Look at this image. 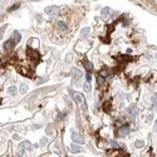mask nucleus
Returning <instances> with one entry per match:
<instances>
[{"label": "nucleus", "mask_w": 157, "mask_h": 157, "mask_svg": "<svg viewBox=\"0 0 157 157\" xmlns=\"http://www.w3.org/2000/svg\"><path fill=\"white\" fill-rule=\"evenodd\" d=\"M20 94H25L26 92H28V84H25V83H23L21 85H20Z\"/></svg>", "instance_id": "nucleus-8"}, {"label": "nucleus", "mask_w": 157, "mask_h": 157, "mask_svg": "<svg viewBox=\"0 0 157 157\" xmlns=\"http://www.w3.org/2000/svg\"><path fill=\"white\" fill-rule=\"evenodd\" d=\"M73 73H76V76H74V83H78V79L82 77V73L78 69H73Z\"/></svg>", "instance_id": "nucleus-7"}, {"label": "nucleus", "mask_w": 157, "mask_h": 157, "mask_svg": "<svg viewBox=\"0 0 157 157\" xmlns=\"http://www.w3.org/2000/svg\"><path fill=\"white\" fill-rule=\"evenodd\" d=\"M8 90H9L10 94H15V93H16V87H10Z\"/></svg>", "instance_id": "nucleus-16"}, {"label": "nucleus", "mask_w": 157, "mask_h": 157, "mask_svg": "<svg viewBox=\"0 0 157 157\" xmlns=\"http://www.w3.org/2000/svg\"><path fill=\"white\" fill-rule=\"evenodd\" d=\"M156 131H157V121H156Z\"/></svg>", "instance_id": "nucleus-25"}, {"label": "nucleus", "mask_w": 157, "mask_h": 157, "mask_svg": "<svg viewBox=\"0 0 157 157\" xmlns=\"http://www.w3.org/2000/svg\"><path fill=\"white\" fill-rule=\"evenodd\" d=\"M66 117V113H60L59 116H58V121H60V119H63V118H64Z\"/></svg>", "instance_id": "nucleus-20"}, {"label": "nucleus", "mask_w": 157, "mask_h": 157, "mask_svg": "<svg viewBox=\"0 0 157 157\" xmlns=\"http://www.w3.org/2000/svg\"><path fill=\"white\" fill-rule=\"evenodd\" d=\"M99 74H101V76H102V78H106V77H107V76H108V72H107V71H106V69H103V71H102V72H101V73H99Z\"/></svg>", "instance_id": "nucleus-18"}, {"label": "nucleus", "mask_w": 157, "mask_h": 157, "mask_svg": "<svg viewBox=\"0 0 157 157\" xmlns=\"http://www.w3.org/2000/svg\"><path fill=\"white\" fill-rule=\"evenodd\" d=\"M71 93L73 94V97H74L76 102H77L79 106H82V107H83V109H87V107H85V102H84V98L80 96V94H78V93H74L73 90H72Z\"/></svg>", "instance_id": "nucleus-1"}, {"label": "nucleus", "mask_w": 157, "mask_h": 157, "mask_svg": "<svg viewBox=\"0 0 157 157\" xmlns=\"http://www.w3.org/2000/svg\"><path fill=\"white\" fill-rule=\"evenodd\" d=\"M89 31H90V29H89V28H84V29H82V30H80V34H82L83 37H85V35L89 33Z\"/></svg>", "instance_id": "nucleus-11"}, {"label": "nucleus", "mask_w": 157, "mask_h": 157, "mask_svg": "<svg viewBox=\"0 0 157 157\" xmlns=\"http://www.w3.org/2000/svg\"><path fill=\"white\" fill-rule=\"evenodd\" d=\"M19 8V4H16V5H14L13 8H9V11H11V10H15V9H18Z\"/></svg>", "instance_id": "nucleus-21"}, {"label": "nucleus", "mask_w": 157, "mask_h": 157, "mask_svg": "<svg viewBox=\"0 0 157 157\" xmlns=\"http://www.w3.org/2000/svg\"><path fill=\"white\" fill-rule=\"evenodd\" d=\"M152 102H153V108H155V111H157V96H155V97L152 98Z\"/></svg>", "instance_id": "nucleus-15"}, {"label": "nucleus", "mask_w": 157, "mask_h": 157, "mask_svg": "<svg viewBox=\"0 0 157 157\" xmlns=\"http://www.w3.org/2000/svg\"><path fill=\"white\" fill-rule=\"evenodd\" d=\"M85 78H87V82H90V74H87Z\"/></svg>", "instance_id": "nucleus-23"}, {"label": "nucleus", "mask_w": 157, "mask_h": 157, "mask_svg": "<svg viewBox=\"0 0 157 157\" xmlns=\"http://www.w3.org/2000/svg\"><path fill=\"white\" fill-rule=\"evenodd\" d=\"M128 132H130L128 126H123V127H121V130H119L121 136H126V135H128Z\"/></svg>", "instance_id": "nucleus-6"}, {"label": "nucleus", "mask_w": 157, "mask_h": 157, "mask_svg": "<svg viewBox=\"0 0 157 157\" xmlns=\"http://www.w3.org/2000/svg\"><path fill=\"white\" fill-rule=\"evenodd\" d=\"M108 13H109V8H103V9H102V11H101V14H102L103 16H106Z\"/></svg>", "instance_id": "nucleus-13"}, {"label": "nucleus", "mask_w": 157, "mask_h": 157, "mask_svg": "<svg viewBox=\"0 0 157 157\" xmlns=\"http://www.w3.org/2000/svg\"><path fill=\"white\" fill-rule=\"evenodd\" d=\"M72 140H73V142H76V143H83V142H84L83 137H82V136H79V135H78V133H76V132H73V133H72Z\"/></svg>", "instance_id": "nucleus-3"}, {"label": "nucleus", "mask_w": 157, "mask_h": 157, "mask_svg": "<svg viewBox=\"0 0 157 157\" xmlns=\"http://www.w3.org/2000/svg\"><path fill=\"white\" fill-rule=\"evenodd\" d=\"M58 26H59V29H62V30H67V25L63 23V21H59V23H58Z\"/></svg>", "instance_id": "nucleus-12"}, {"label": "nucleus", "mask_w": 157, "mask_h": 157, "mask_svg": "<svg viewBox=\"0 0 157 157\" xmlns=\"http://www.w3.org/2000/svg\"><path fill=\"white\" fill-rule=\"evenodd\" d=\"M111 143H112V146H114V147H116V146H117V143H116V141H112V142H111Z\"/></svg>", "instance_id": "nucleus-24"}, {"label": "nucleus", "mask_w": 157, "mask_h": 157, "mask_svg": "<svg viewBox=\"0 0 157 157\" xmlns=\"http://www.w3.org/2000/svg\"><path fill=\"white\" fill-rule=\"evenodd\" d=\"M21 147H23V148H25V150H31V146H30V143H29L28 141L23 142V143H21Z\"/></svg>", "instance_id": "nucleus-10"}, {"label": "nucleus", "mask_w": 157, "mask_h": 157, "mask_svg": "<svg viewBox=\"0 0 157 157\" xmlns=\"http://www.w3.org/2000/svg\"><path fill=\"white\" fill-rule=\"evenodd\" d=\"M15 44H16V43H15L13 39L8 40V42L5 43V50H8V52H9V50H13V49H14V47H15Z\"/></svg>", "instance_id": "nucleus-4"}, {"label": "nucleus", "mask_w": 157, "mask_h": 157, "mask_svg": "<svg viewBox=\"0 0 157 157\" xmlns=\"http://www.w3.org/2000/svg\"><path fill=\"white\" fill-rule=\"evenodd\" d=\"M85 68H87L88 71H90V69H92V64H90L89 62H87V60H85Z\"/></svg>", "instance_id": "nucleus-19"}, {"label": "nucleus", "mask_w": 157, "mask_h": 157, "mask_svg": "<svg viewBox=\"0 0 157 157\" xmlns=\"http://www.w3.org/2000/svg\"><path fill=\"white\" fill-rule=\"evenodd\" d=\"M20 39H21V37H20V34H19V31H14V42H15V43H19Z\"/></svg>", "instance_id": "nucleus-9"}, {"label": "nucleus", "mask_w": 157, "mask_h": 157, "mask_svg": "<svg viewBox=\"0 0 157 157\" xmlns=\"http://www.w3.org/2000/svg\"><path fill=\"white\" fill-rule=\"evenodd\" d=\"M47 141H48V140H47L45 137H43V138L40 140V143H42V145H45V143H47Z\"/></svg>", "instance_id": "nucleus-22"}, {"label": "nucleus", "mask_w": 157, "mask_h": 157, "mask_svg": "<svg viewBox=\"0 0 157 157\" xmlns=\"http://www.w3.org/2000/svg\"><path fill=\"white\" fill-rule=\"evenodd\" d=\"M69 148H71V152H73V153L80 152V146H78V145H76V143H72Z\"/></svg>", "instance_id": "nucleus-5"}, {"label": "nucleus", "mask_w": 157, "mask_h": 157, "mask_svg": "<svg viewBox=\"0 0 157 157\" xmlns=\"http://www.w3.org/2000/svg\"><path fill=\"white\" fill-rule=\"evenodd\" d=\"M45 14H52V15H57V14H59V8L58 6H55V5H52V6H47L45 8Z\"/></svg>", "instance_id": "nucleus-2"}, {"label": "nucleus", "mask_w": 157, "mask_h": 157, "mask_svg": "<svg viewBox=\"0 0 157 157\" xmlns=\"http://www.w3.org/2000/svg\"><path fill=\"white\" fill-rule=\"evenodd\" d=\"M143 141H136V147L137 148H141V147H143Z\"/></svg>", "instance_id": "nucleus-17"}, {"label": "nucleus", "mask_w": 157, "mask_h": 157, "mask_svg": "<svg viewBox=\"0 0 157 157\" xmlns=\"http://www.w3.org/2000/svg\"><path fill=\"white\" fill-rule=\"evenodd\" d=\"M83 89H84L85 92H89V90H90V84H89V82H87V83L83 85Z\"/></svg>", "instance_id": "nucleus-14"}]
</instances>
